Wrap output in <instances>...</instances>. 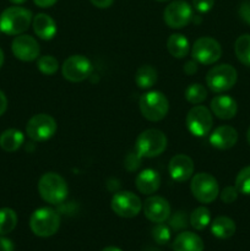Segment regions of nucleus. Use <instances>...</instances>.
Wrapping results in <instances>:
<instances>
[{"instance_id": "1", "label": "nucleus", "mask_w": 250, "mask_h": 251, "mask_svg": "<svg viewBox=\"0 0 250 251\" xmlns=\"http://www.w3.org/2000/svg\"><path fill=\"white\" fill-rule=\"evenodd\" d=\"M38 193L46 202L59 205L68 198V184L61 176L54 172L43 174L38 181Z\"/></svg>"}, {"instance_id": "2", "label": "nucleus", "mask_w": 250, "mask_h": 251, "mask_svg": "<svg viewBox=\"0 0 250 251\" xmlns=\"http://www.w3.org/2000/svg\"><path fill=\"white\" fill-rule=\"evenodd\" d=\"M32 22V12L21 6L5 9L0 15V31L9 36H19L27 31Z\"/></svg>"}, {"instance_id": "3", "label": "nucleus", "mask_w": 250, "mask_h": 251, "mask_svg": "<svg viewBox=\"0 0 250 251\" xmlns=\"http://www.w3.org/2000/svg\"><path fill=\"white\" fill-rule=\"evenodd\" d=\"M60 227V216L50 207H41L34 211L29 218L32 233L39 238H49L55 234Z\"/></svg>"}, {"instance_id": "4", "label": "nucleus", "mask_w": 250, "mask_h": 251, "mask_svg": "<svg viewBox=\"0 0 250 251\" xmlns=\"http://www.w3.org/2000/svg\"><path fill=\"white\" fill-rule=\"evenodd\" d=\"M167 149V136L158 129H147L137 136L135 151L142 158H152L164 152Z\"/></svg>"}, {"instance_id": "5", "label": "nucleus", "mask_w": 250, "mask_h": 251, "mask_svg": "<svg viewBox=\"0 0 250 251\" xmlns=\"http://www.w3.org/2000/svg\"><path fill=\"white\" fill-rule=\"evenodd\" d=\"M140 110L145 119L150 122H159L169 110V102L159 91H150L140 98Z\"/></svg>"}, {"instance_id": "6", "label": "nucleus", "mask_w": 250, "mask_h": 251, "mask_svg": "<svg viewBox=\"0 0 250 251\" xmlns=\"http://www.w3.org/2000/svg\"><path fill=\"white\" fill-rule=\"evenodd\" d=\"M238 73L229 64H221L213 66L206 75L208 88L216 93L225 92L237 83Z\"/></svg>"}, {"instance_id": "7", "label": "nucleus", "mask_w": 250, "mask_h": 251, "mask_svg": "<svg viewBox=\"0 0 250 251\" xmlns=\"http://www.w3.org/2000/svg\"><path fill=\"white\" fill-rule=\"evenodd\" d=\"M190 190L194 198L201 203H211L220 194V185L213 176L208 173L195 174L191 179Z\"/></svg>"}, {"instance_id": "8", "label": "nucleus", "mask_w": 250, "mask_h": 251, "mask_svg": "<svg viewBox=\"0 0 250 251\" xmlns=\"http://www.w3.org/2000/svg\"><path fill=\"white\" fill-rule=\"evenodd\" d=\"M56 131V122L49 114H36L28 120L26 125V134L36 142L47 141L51 139Z\"/></svg>"}, {"instance_id": "9", "label": "nucleus", "mask_w": 250, "mask_h": 251, "mask_svg": "<svg viewBox=\"0 0 250 251\" xmlns=\"http://www.w3.org/2000/svg\"><path fill=\"white\" fill-rule=\"evenodd\" d=\"M191 56L198 63L203 65H211L220 60L222 56L221 44L211 37H201L196 39L191 48Z\"/></svg>"}, {"instance_id": "10", "label": "nucleus", "mask_w": 250, "mask_h": 251, "mask_svg": "<svg viewBox=\"0 0 250 251\" xmlns=\"http://www.w3.org/2000/svg\"><path fill=\"white\" fill-rule=\"evenodd\" d=\"M113 212L123 218L136 217L142 210V202L131 191H119L114 194L110 201Z\"/></svg>"}, {"instance_id": "11", "label": "nucleus", "mask_w": 250, "mask_h": 251, "mask_svg": "<svg viewBox=\"0 0 250 251\" xmlns=\"http://www.w3.org/2000/svg\"><path fill=\"white\" fill-rule=\"evenodd\" d=\"M212 125V114L203 105H194L186 115V126L194 136L203 137L208 135Z\"/></svg>"}, {"instance_id": "12", "label": "nucleus", "mask_w": 250, "mask_h": 251, "mask_svg": "<svg viewBox=\"0 0 250 251\" xmlns=\"http://www.w3.org/2000/svg\"><path fill=\"white\" fill-rule=\"evenodd\" d=\"M163 20L171 28H183L193 20V7L184 0H175L164 9Z\"/></svg>"}, {"instance_id": "13", "label": "nucleus", "mask_w": 250, "mask_h": 251, "mask_svg": "<svg viewBox=\"0 0 250 251\" xmlns=\"http://www.w3.org/2000/svg\"><path fill=\"white\" fill-rule=\"evenodd\" d=\"M92 63L83 55H71L64 61L61 73L70 82H81L92 73Z\"/></svg>"}, {"instance_id": "14", "label": "nucleus", "mask_w": 250, "mask_h": 251, "mask_svg": "<svg viewBox=\"0 0 250 251\" xmlns=\"http://www.w3.org/2000/svg\"><path fill=\"white\" fill-rule=\"evenodd\" d=\"M145 217L153 223H163L171 216V205L162 196H151L142 203Z\"/></svg>"}, {"instance_id": "15", "label": "nucleus", "mask_w": 250, "mask_h": 251, "mask_svg": "<svg viewBox=\"0 0 250 251\" xmlns=\"http://www.w3.org/2000/svg\"><path fill=\"white\" fill-rule=\"evenodd\" d=\"M11 50L19 60L33 61L39 56V44L28 34H19L11 43Z\"/></svg>"}, {"instance_id": "16", "label": "nucleus", "mask_w": 250, "mask_h": 251, "mask_svg": "<svg viewBox=\"0 0 250 251\" xmlns=\"http://www.w3.org/2000/svg\"><path fill=\"white\" fill-rule=\"evenodd\" d=\"M168 172L171 178L176 183H184L193 176L194 162L186 154H175L172 157L168 164Z\"/></svg>"}, {"instance_id": "17", "label": "nucleus", "mask_w": 250, "mask_h": 251, "mask_svg": "<svg viewBox=\"0 0 250 251\" xmlns=\"http://www.w3.org/2000/svg\"><path fill=\"white\" fill-rule=\"evenodd\" d=\"M238 141L237 130L229 125H221L216 127L210 135V144L215 149L228 150L235 146Z\"/></svg>"}, {"instance_id": "18", "label": "nucleus", "mask_w": 250, "mask_h": 251, "mask_svg": "<svg viewBox=\"0 0 250 251\" xmlns=\"http://www.w3.org/2000/svg\"><path fill=\"white\" fill-rule=\"evenodd\" d=\"M211 110L218 119L229 120L237 114L238 104L230 96L220 95L211 100Z\"/></svg>"}, {"instance_id": "19", "label": "nucleus", "mask_w": 250, "mask_h": 251, "mask_svg": "<svg viewBox=\"0 0 250 251\" xmlns=\"http://www.w3.org/2000/svg\"><path fill=\"white\" fill-rule=\"evenodd\" d=\"M136 189L144 195H151L154 194L161 186V176L154 169L147 168L140 172L135 179Z\"/></svg>"}, {"instance_id": "20", "label": "nucleus", "mask_w": 250, "mask_h": 251, "mask_svg": "<svg viewBox=\"0 0 250 251\" xmlns=\"http://www.w3.org/2000/svg\"><path fill=\"white\" fill-rule=\"evenodd\" d=\"M172 248L174 251H203L205 244L198 234L185 230L176 235Z\"/></svg>"}, {"instance_id": "21", "label": "nucleus", "mask_w": 250, "mask_h": 251, "mask_svg": "<svg viewBox=\"0 0 250 251\" xmlns=\"http://www.w3.org/2000/svg\"><path fill=\"white\" fill-rule=\"evenodd\" d=\"M32 26H33V31L37 36L44 41H49V39L54 38L56 34V24L49 15L37 14L32 20Z\"/></svg>"}, {"instance_id": "22", "label": "nucleus", "mask_w": 250, "mask_h": 251, "mask_svg": "<svg viewBox=\"0 0 250 251\" xmlns=\"http://www.w3.org/2000/svg\"><path fill=\"white\" fill-rule=\"evenodd\" d=\"M235 223L232 218L225 217V216H220L216 217L211 222V233L215 235L217 239H229L234 235Z\"/></svg>"}, {"instance_id": "23", "label": "nucleus", "mask_w": 250, "mask_h": 251, "mask_svg": "<svg viewBox=\"0 0 250 251\" xmlns=\"http://www.w3.org/2000/svg\"><path fill=\"white\" fill-rule=\"evenodd\" d=\"M167 49L172 56L176 59H183L188 55L190 50V44L185 36L180 33H174L169 36L167 41Z\"/></svg>"}, {"instance_id": "24", "label": "nucleus", "mask_w": 250, "mask_h": 251, "mask_svg": "<svg viewBox=\"0 0 250 251\" xmlns=\"http://www.w3.org/2000/svg\"><path fill=\"white\" fill-rule=\"evenodd\" d=\"M25 136L20 130L7 129L0 135V147L6 152H15L22 146Z\"/></svg>"}, {"instance_id": "25", "label": "nucleus", "mask_w": 250, "mask_h": 251, "mask_svg": "<svg viewBox=\"0 0 250 251\" xmlns=\"http://www.w3.org/2000/svg\"><path fill=\"white\" fill-rule=\"evenodd\" d=\"M135 82L140 88H151L157 82V70L151 65H142L135 74Z\"/></svg>"}, {"instance_id": "26", "label": "nucleus", "mask_w": 250, "mask_h": 251, "mask_svg": "<svg viewBox=\"0 0 250 251\" xmlns=\"http://www.w3.org/2000/svg\"><path fill=\"white\" fill-rule=\"evenodd\" d=\"M189 223L196 230H203L211 223V212L207 207L195 208L189 217Z\"/></svg>"}, {"instance_id": "27", "label": "nucleus", "mask_w": 250, "mask_h": 251, "mask_svg": "<svg viewBox=\"0 0 250 251\" xmlns=\"http://www.w3.org/2000/svg\"><path fill=\"white\" fill-rule=\"evenodd\" d=\"M234 51L238 60L245 66H250V34L238 37L234 44Z\"/></svg>"}, {"instance_id": "28", "label": "nucleus", "mask_w": 250, "mask_h": 251, "mask_svg": "<svg viewBox=\"0 0 250 251\" xmlns=\"http://www.w3.org/2000/svg\"><path fill=\"white\" fill-rule=\"evenodd\" d=\"M17 225V215L9 207L0 208V235H6L15 229Z\"/></svg>"}, {"instance_id": "29", "label": "nucleus", "mask_w": 250, "mask_h": 251, "mask_svg": "<svg viewBox=\"0 0 250 251\" xmlns=\"http://www.w3.org/2000/svg\"><path fill=\"white\" fill-rule=\"evenodd\" d=\"M185 98L191 104H200L207 98V90L201 83H191L185 90Z\"/></svg>"}, {"instance_id": "30", "label": "nucleus", "mask_w": 250, "mask_h": 251, "mask_svg": "<svg viewBox=\"0 0 250 251\" xmlns=\"http://www.w3.org/2000/svg\"><path fill=\"white\" fill-rule=\"evenodd\" d=\"M37 68L44 75H54L58 71L59 63L53 55H43L37 60Z\"/></svg>"}, {"instance_id": "31", "label": "nucleus", "mask_w": 250, "mask_h": 251, "mask_svg": "<svg viewBox=\"0 0 250 251\" xmlns=\"http://www.w3.org/2000/svg\"><path fill=\"white\" fill-rule=\"evenodd\" d=\"M152 238L158 245H166L172 238L171 227L163 223H156L152 229Z\"/></svg>"}, {"instance_id": "32", "label": "nucleus", "mask_w": 250, "mask_h": 251, "mask_svg": "<svg viewBox=\"0 0 250 251\" xmlns=\"http://www.w3.org/2000/svg\"><path fill=\"white\" fill-rule=\"evenodd\" d=\"M235 188L243 195H250V166L245 167L235 178Z\"/></svg>"}, {"instance_id": "33", "label": "nucleus", "mask_w": 250, "mask_h": 251, "mask_svg": "<svg viewBox=\"0 0 250 251\" xmlns=\"http://www.w3.org/2000/svg\"><path fill=\"white\" fill-rule=\"evenodd\" d=\"M169 227L174 230H181L188 227L189 220L185 212H176L173 216H169Z\"/></svg>"}, {"instance_id": "34", "label": "nucleus", "mask_w": 250, "mask_h": 251, "mask_svg": "<svg viewBox=\"0 0 250 251\" xmlns=\"http://www.w3.org/2000/svg\"><path fill=\"white\" fill-rule=\"evenodd\" d=\"M141 161H142V157L140 156L136 151L130 152V153L125 157L124 166L129 172H134L141 166Z\"/></svg>"}, {"instance_id": "35", "label": "nucleus", "mask_w": 250, "mask_h": 251, "mask_svg": "<svg viewBox=\"0 0 250 251\" xmlns=\"http://www.w3.org/2000/svg\"><path fill=\"white\" fill-rule=\"evenodd\" d=\"M238 194H239V191L237 190L235 186H225L220 194L221 200L225 203H233L238 199Z\"/></svg>"}, {"instance_id": "36", "label": "nucleus", "mask_w": 250, "mask_h": 251, "mask_svg": "<svg viewBox=\"0 0 250 251\" xmlns=\"http://www.w3.org/2000/svg\"><path fill=\"white\" fill-rule=\"evenodd\" d=\"M215 5V0H193V7L200 14H206Z\"/></svg>"}, {"instance_id": "37", "label": "nucleus", "mask_w": 250, "mask_h": 251, "mask_svg": "<svg viewBox=\"0 0 250 251\" xmlns=\"http://www.w3.org/2000/svg\"><path fill=\"white\" fill-rule=\"evenodd\" d=\"M239 16L240 19L248 25H250V0H245L239 6Z\"/></svg>"}, {"instance_id": "38", "label": "nucleus", "mask_w": 250, "mask_h": 251, "mask_svg": "<svg viewBox=\"0 0 250 251\" xmlns=\"http://www.w3.org/2000/svg\"><path fill=\"white\" fill-rule=\"evenodd\" d=\"M15 245L10 239L5 238L4 235H0V251H14Z\"/></svg>"}, {"instance_id": "39", "label": "nucleus", "mask_w": 250, "mask_h": 251, "mask_svg": "<svg viewBox=\"0 0 250 251\" xmlns=\"http://www.w3.org/2000/svg\"><path fill=\"white\" fill-rule=\"evenodd\" d=\"M196 71H198V64L193 60L186 61V64L184 65V73H186L188 75H193Z\"/></svg>"}, {"instance_id": "40", "label": "nucleus", "mask_w": 250, "mask_h": 251, "mask_svg": "<svg viewBox=\"0 0 250 251\" xmlns=\"http://www.w3.org/2000/svg\"><path fill=\"white\" fill-rule=\"evenodd\" d=\"M90 1L98 9H107V7H109L113 4L114 0H90Z\"/></svg>"}, {"instance_id": "41", "label": "nucleus", "mask_w": 250, "mask_h": 251, "mask_svg": "<svg viewBox=\"0 0 250 251\" xmlns=\"http://www.w3.org/2000/svg\"><path fill=\"white\" fill-rule=\"evenodd\" d=\"M58 1V0H33L34 4L37 5V6L42 7V9H46V7H50L53 6L55 2Z\"/></svg>"}, {"instance_id": "42", "label": "nucleus", "mask_w": 250, "mask_h": 251, "mask_svg": "<svg viewBox=\"0 0 250 251\" xmlns=\"http://www.w3.org/2000/svg\"><path fill=\"white\" fill-rule=\"evenodd\" d=\"M6 109H7V100L6 97H5L4 92L0 91V117L6 112Z\"/></svg>"}, {"instance_id": "43", "label": "nucleus", "mask_w": 250, "mask_h": 251, "mask_svg": "<svg viewBox=\"0 0 250 251\" xmlns=\"http://www.w3.org/2000/svg\"><path fill=\"white\" fill-rule=\"evenodd\" d=\"M102 251H123V250L119 249V248H117V247H107V248H104Z\"/></svg>"}, {"instance_id": "44", "label": "nucleus", "mask_w": 250, "mask_h": 251, "mask_svg": "<svg viewBox=\"0 0 250 251\" xmlns=\"http://www.w3.org/2000/svg\"><path fill=\"white\" fill-rule=\"evenodd\" d=\"M2 64H4V53H2L1 48H0V68L2 66Z\"/></svg>"}, {"instance_id": "45", "label": "nucleus", "mask_w": 250, "mask_h": 251, "mask_svg": "<svg viewBox=\"0 0 250 251\" xmlns=\"http://www.w3.org/2000/svg\"><path fill=\"white\" fill-rule=\"evenodd\" d=\"M10 1H11L12 4H22V2H25L26 0H10Z\"/></svg>"}, {"instance_id": "46", "label": "nucleus", "mask_w": 250, "mask_h": 251, "mask_svg": "<svg viewBox=\"0 0 250 251\" xmlns=\"http://www.w3.org/2000/svg\"><path fill=\"white\" fill-rule=\"evenodd\" d=\"M247 140H248V144L250 145V126H249V129H248V132H247Z\"/></svg>"}, {"instance_id": "47", "label": "nucleus", "mask_w": 250, "mask_h": 251, "mask_svg": "<svg viewBox=\"0 0 250 251\" xmlns=\"http://www.w3.org/2000/svg\"><path fill=\"white\" fill-rule=\"evenodd\" d=\"M157 1H168V0H157Z\"/></svg>"}]
</instances>
